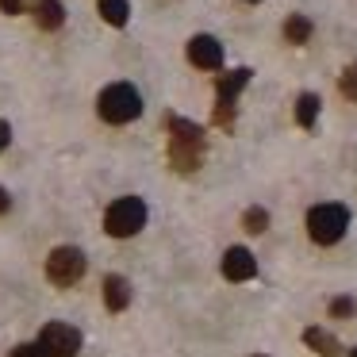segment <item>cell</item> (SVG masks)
Listing matches in <instances>:
<instances>
[{"label":"cell","instance_id":"6da1fadb","mask_svg":"<svg viewBox=\"0 0 357 357\" xmlns=\"http://www.w3.org/2000/svg\"><path fill=\"white\" fill-rule=\"evenodd\" d=\"M165 127H169V162L177 173H196L204 162V127H196L192 119L181 116H165Z\"/></svg>","mask_w":357,"mask_h":357},{"label":"cell","instance_id":"7a4b0ae2","mask_svg":"<svg viewBox=\"0 0 357 357\" xmlns=\"http://www.w3.org/2000/svg\"><path fill=\"white\" fill-rule=\"evenodd\" d=\"M96 112H100L104 123H131V119L142 116V96L135 85L119 81V85H108L96 100Z\"/></svg>","mask_w":357,"mask_h":357},{"label":"cell","instance_id":"3957f363","mask_svg":"<svg viewBox=\"0 0 357 357\" xmlns=\"http://www.w3.org/2000/svg\"><path fill=\"white\" fill-rule=\"evenodd\" d=\"M146 227V200L142 196H119L104 215V231L112 238H131Z\"/></svg>","mask_w":357,"mask_h":357},{"label":"cell","instance_id":"277c9868","mask_svg":"<svg viewBox=\"0 0 357 357\" xmlns=\"http://www.w3.org/2000/svg\"><path fill=\"white\" fill-rule=\"evenodd\" d=\"M346 227H349V211L342 204H319V208L307 211V234L319 246H334L346 234Z\"/></svg>","mask_w":357,"mask_h":357},{"label":"cell","instance_id":"5b68a950","mask_svg":"<svg viewBox=\"0 0 357 357\" xmlns=\"http://www.w3.org/2000/svg\"><path fill=\"white\" fill-rule=\"evenodd\" d=\"M85 269H89V261L77 246H58V250H50V257H47V280L58 288H73L85 277Z\"/></svg>","mask_w":357,"mask_h":357},{"label":"cell","instance_id":"8992f818","mask_svg":"<svg viewBox=\"0 0 357 357\" xmlns=\"http://www.w3.org/2000/svg\"><path fill=\"white\" fill-rule=\"evenodd\" d=\"M250 77H254L250 70H231V73H223V77L215 81V96H219L215 123H219V127H231V119H234V100H238V93L250 85Z\"/></svg>","mask_w":357,"mask_h":357},{"label":"cell","instance_id":"52a82bcc","mask_svg":"<svg viewBox=\"0 0 357 357\" xmlns=\"http://www.w3.org/2000/svg\"><path fill=\"white\" fill-rule=\"evenodd\" d=\"M39 346L47 357H77L81 349V331L70 323H47L39 334Z\"/></svg>","mask_w":357,"mask_h":357},{"label":"cell","instance_id":"ba28073f","mask_svg":"<svg viewBox=\"0 0 357 357\" xmlns=\"http://www.w3.org/2000/svg\"><path fill=\"white\" fill-rule=\"evenodd\" d=\"M188 62H192L196 70H219V66H223V43L211 39V35H196V39L188 43Z\"/></svg>","mask_w":357,"mask_h":357},{"label":"cell","instance_id":"9c48e42d","mask_svg":"<svg viewBox=\"0 0 357 357\" xmlns=\"http://www.w3.org/2000/svg\"><path fill=\"white\" fill-rule=\"evenodd\" d=\"M257 273V261H254V254L250 250H242V246H231L227 250V257H223V277L227 280H250Z\"/></svg>","mask_w":357,"mask_h":357},{"label":"cell","instance_id":"30bf717a","mask_svg":"<svg viewBox=\"0 0 357 357\" xmlns=\"http://www.w3.org/2000/svg\"><path fill=\"white\" fill-rule=\"evenodd\" d=\"M303 342H307L319 357H342L338 338H334V334H326L323 326H307V331H303Z\"/></svg>","mask_w":357,"mask_h":357},{"label":"cell","instance_id":"8fae6325","mask_svg":"<svg viewBox=\"0 0 357 357\" xmlns=\"http://www.w3.org/2000/svg\"><path fill=\"white\" fill-rule=\"evenodd\" d=\"M104 303H108V311H123L127 303H131V284L112 273V277L104 280Z\"/></svg>","mask_w":357,"mask_h":357},{"label":"cell","instance_id":"7c38bea8","mask_svg":"<svg viewBox=\"0 0 357 357\" xmlns=\"http://www.w3.org/2000/svg\"><path fill=\"white\" fill-rule=\"evenodd\" d=\"M35 24H39L43 31H58V27L66 24L62 0H39V8H35Z\"/></svg>","mask_w":357,"mask_h":357},{"label":"cell","instance_id":"4fadbf2b","mask_svg":"<svg viewBox=\"0 0 357 357\" xmlns=\"http://www.w3.org/2000/svg\"><path fill=\"white\" fill-rule=\"evenodd\" d=\"M100 4V16L108 20L112 27H123L127 20H131V4L127 0H96Z\"/></svg>","mask_w":357,"mask_h":357},{"label":"cell","instance_id":"5bb4252c","mask_svg":"<svg viewBox=\"0 0 357 357\" xmlns=\"http://www.w3.org/2000/svg\"><path fill=\"white\" fill-rule=\"evenodd\" d=\"M319 96L315 93H303L300 100H296V123L300 127H315V119H319Z\"/></svg>","mask_w":357,"mask_h":357},{"label":"cell","instance_id":"9a60e30c","mask_svg":"<svg viewBox=\"0 0 357 357\" xmlns=\"http://www.w3.org/2000/svg\"><path fill=\"white\" fill-rule=\"evenodd\" d=\"M284 39L296 43V47H300V43H307V39H311V20H307V16H292V20L284 24Z\"/></svg>","mask_w":357,"mask_h":357},{"label":"cell","instance_id":"2e32d148","mask_svg":"<svg viewBox=\"0 0 357 357\" xmlns=\"http://www.w3.org/2000/svg\"><path fill=\"white\" fill-rule=\"evenodd\" d=\"M242 223H246V231H250V234H261L265 227H269V211H265V208H250Z\"/></svg>","mask_w":357,"mask_h":357},{"label":"cell","instance_id":"e0dca14e","mask_svg":"<svg viewBox=\"0 0 357 357\" xmlns=\"http://www.w3.org/2000/svg\"><path fill=\"white\" fill-rule=\"evenodd\" d=\"M338 89L349 96V100H357V62H354V66H346V73H342Z\"/></svg>","mask_w":357,"mask_h":357},{"label":"cell","instance_id":"ac0fdd59","mask_svg":"<svg viewBox=\"0 0 357 357\" xmlns=\"http://www.w3.org/2000/svg\"><path fill=\"white\" fill-rule=\"evenodd\" d=\"M357 311V303L349 300V296H338V300H331V315L334 319H349Z\"/></svg>","mask_w":357,"mask_h":357},{"label":"cell","instance_id":"d6986e66","mask_svg":"<svg viewBox=\"0 0 357 357\" xmlns=\"http://www.w3.org/2000/svg\"><path fill=\"white\" fill-rule=\"evenodd\" d=\"M8 357H47V354H43V346H39V342H24V346H16Z\"/></svg>","mask_w":357,"mask_h":357},{"label":"cell","instance_id":"ffe728a7","mask_svg":"<svg viewBox=\"0 0 357 357\" xmlns=\"http://www.w3.org/2000/svg\"><path fill=\"white\" fill-rule=\"evenodd\" d=\"M8 142H12V127L4 123V119H0V154H4V150H8Z\"/></svg>","mask_w":357,"mask_h":357},{"label":"cell","instance_id":"44dd1931","mask_svg":"<svg viewBox=\"0 0 357 357\" xmlns=\"http://www.w3.org/2000/svg\"><path fill=\"white\" fill-rule=\"evenodd\" d=\"M20 8H24V0H0V12H8V16H16Z\"/></svg>","mask_w":357,"mask_h":357},{"label":"cell","instance_id":"7402d4cb","mask_svg":"<svg viewBox=\"0 0 357 357\" xmlns=\"http://www.w3.org/2000/svg\"><path fill=\"white\" fill-rule=\"evenodd\" d=\"M12 208V200H8V192H4V188H0V215H4V211Z\"/></svg>","mask_w":357,"mask_h":357},{"label":"cell","instance_id":"603a6c76","mask_svg":"<svg viewBox=\"0 0 357 357\" xmlns=\"http://www.w3.org/2000/svg\"><path fill=\"white\" fill-rule=\"evenodd\" d=\"M349 357H357V349H349Z\"/></svg>","mask_w":357,"mask_h":357},{"label":"cell","instance_id":"cb8c5ba5","mask_svg":"<svg viewBox=\"0 0 357 357\" xmlns=\"http://www.w3.org/2000/svg\"><path fill=\"white\" fill-rule=\"evenodd\" d=\"M254 357H265V354H254Z\"/></svg>","mask_w":357,"mask_h":357},{"label":"cell","instance_id":"d4e9b609","mask_svg":"<svg viewBox=\"0 0 357 357\" xmlns=\"http://www.w3.org/2000/svg\"><path fill=\"white\" fill-rule=\"evenodd\" d=\"M250 4H254V0H250Z\"/></svg>","mask_w":357,"mask_h":357}]
</instances>
